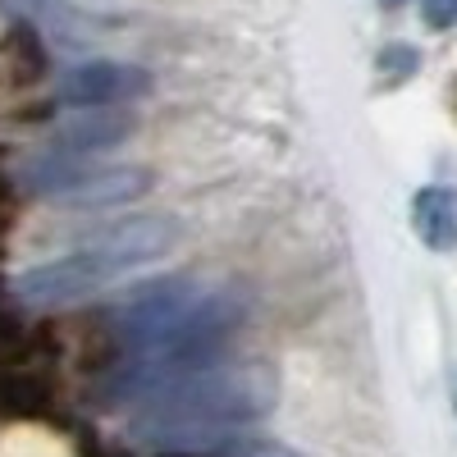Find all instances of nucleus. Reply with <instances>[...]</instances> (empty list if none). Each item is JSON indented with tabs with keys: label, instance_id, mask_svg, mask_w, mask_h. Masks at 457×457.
I'll use <instances>...</instances> for the list:
<instances>
[{
	"label": "nucleus",
	"instance_id": "14",
	"mask_svg": "<svg viewBox=\"0 0 457 457\" xmlns=\"http://www.w3.org/2000/svg\"><path fill=\"white\" fill-rule=\"evenodd\" d=\"M379 5H385V10H398V5H403V0H379Z\"/></svg>",
	"mask_w": 457,
	"mask_h": 457
},
{
	"label": "nucleus",
	"instance_id": "2",
	"mask_svg": "<svg viewBox=\"0 0 457 457\" xmlns=\"http://www.w3.org/2000/svg\"><path fill=\"white\" fill-rule=\"evenodd\" d=\"M234 325H238V302L220 288H202L193 279H165V284L133 293L110 316L120 348L133 357L124 379L114 385L120 389L114 398H129L133 389L151 385V379L211 366L215 348Z\"/></svg>",
	"mask_w": 457,
	"mask_h": 457
},
{
	"label": "nucleus",
	"instance_id": "4",
	"mask_svg": "<svg viewBox=\"0 0 457 457\" xmlns=\"http://www.w3.org/2000/svg\"><path fill=\"white\" fill-rule=\"evenodd\" d=\"M179 238V220L174 215H129L120 224H110L101 228V234H92L83 247L101 252L114 270H137V265H151V261H161Z\"/></svg>",
	"mask_w": 457,
	"mask_h": 457
},
{
	"label": "nucleus",
	"instance_id": "5",
	"mask_svg": "<svg viewBox=\"0 0 457 457\" xmlns=\"http://www.w3.org/2000/svg\"><path fill=\"white\" fill-rule=\"evenodd\" d=\"M151 92V73L137 64H120V60H92L79 64L60 83V105L73 110H110V105H124Z\"/></svg>",
	"mask_w": 457,
	"mask_h": 457
},
{
	"label": "nucleus",
	"instance_id": "8",
	"mask_svg": "<svg viewBox=\"0 0 457 457\" xmlns=\"http://www.w3.org/2000/svg\"><path fill=\"white\" fill-rule=\"evenodd\" d=\"M411 228L435 252L457 247V193H448V187H421L411 197Z\"/></svg>",
	"mask_w": 457,
	"mask_h": 457
},
{
	"label": "nucleus",
	"instance_id": "7",
	"mask_svg": "<svg viewBox=\"0 0 457 457\" xmlns=\"http://www.w3.org/2000/svg\"><path fill=\"white\" fill-rule=\"evenodd\" d=\"M129 120L124 114H110V110H83L79 120H69L55 129L51 137V151H69V156H96V151L114 146L129 137Z\"/></svg>",
	"mask_w": 457,
	"mask_h": 457
},
{
	"label": "nucleus",
	"instance_id": "11",
	"mask_svg": "<svg viewBox=\"0 0 457 457\" xmlns=\"http://www.w3.org/2000/svg\"><path fill=\"white\" fill-rule=\"evenodd\" d=\"M421 19L430 23V28H453L457 23V0H421Z\"/></svg>",
	"mask_w": 457,
	"mask_h": 457
},
{
	"label": "nucleus",
	"instance_id": "9",
	"mask_svg": "<svg viewBox=\"0 0 457 457\" xmlns=\"http://www.w3.org/2000/svg\"><path fill=\"white\" fill-rule=\"evenodd\" d=\"M42 403H46V389L32 375L0 370V416H32L42 411Z\"/></svg>",
	"mask_w": 457,
	"mask_h": 457
},
{
	"label": "nucleus",
	"instance_id": "6",
	"mask_svg": "<svg viewBox=\"0 0 457 457\" xmlns=\"http://www.w3.org/2000/svg\"><path fill=\"white\" fill-rule=\"evenodd\" d=\"M146 187H151V174H146V170H133V165H96L87 179L73 183L60 202L73 206V211L129 206V202L146 197Z\"/></svg>",
	"mask_w": 457,
	"mask_h": 457
},
{
	"label": "nucleus",
	"instance_id": "15",
	"mask_svg": "<svg viewBox=\"0 0 457 457\" xmlns=\"http://www.w3.org/2000/svg\"><path fill=\"white\" fill-rule=\"evenodd\" d=\"M453 407H457V370H453Z\"/></svg>",
	"mask_w": 457,
	"mask_h": 457
},
{
	"label": "nucleus",
	"instance_id": "3",
	"mask_svg": "<svg viewBox=\"0 0 457 457\" xmlns=\"http://www.w3.org/2000/svg\"><path fill=\"white\" fill-rule=\"evenodd\" d=\"M120 279V270L92 247H79V252H69V256H55V261H42V265H32V270L19 275L14 293L23 307H69V302H83L92 293H101L105 284Z\"/></svg>",
	"mask_w": 457,
	"mask_h": 457
},
{
	"label": "nucleus",
	"instance_id": "1",
	"mask_svg": "<svg viewBox=\"0 0 457 457\" xmlns=\"http://www.w3.org/2000/svg\"><path fill=\"white\" fill-rule=\"evenodd\" d=\"M129 439L137 448H151L161 457H197L275 407V375L261 361H211L183 375H165L129 394Z\"/></svg>",
	"mask_w": 457,
	"mask_h": 457
},
{
	"label": "nucleus",
	"instance_id": "13",
	"mask_svg": "<svg viewBox=\"0 0 457 457\" xmlns=\"http://www.w3.org/2000/svg\"><path fill=\"white\" fill-rule=\"evenodd\" d=\"M243 457H297L293 448H279V444H261V448H247Z\"/></svg>",
	"mask_w": 457,
	"mask_h": 457
},
{
	"label": "nucleus",
	"instance_id": "12",
	"mask_svg": "<svg viewBox=\"0 0 457 457\" xmlns=\"http://www.w3.org/2000/svg\"><path fill=\"white\" fill-rule=\"evenodd\" d=\"M385 69H394V79H403V73L416 69V51H407V46H389L385 55H379V73H385Z\"/></svg>",
	"mask_w": 457,
	"mask_h": 457
},
{
	"label": "nucleus",
	"instance_id": "10",
	"mask_svg": "<svg viewBox=\"0 0 457 457\" xmlns=\"http://www.w3.org/2000/svg\"><path fill=\"white\" fill-rule=\"evenodd\" d=\"M5 55H10V64H14V73H19V83L37 79V73L46 69V60H42V42L32 37V28H14V32L5 37Z\"/></svg>",
	"mask_w": 457,
	"mask_h": 457
}]
</instances>
